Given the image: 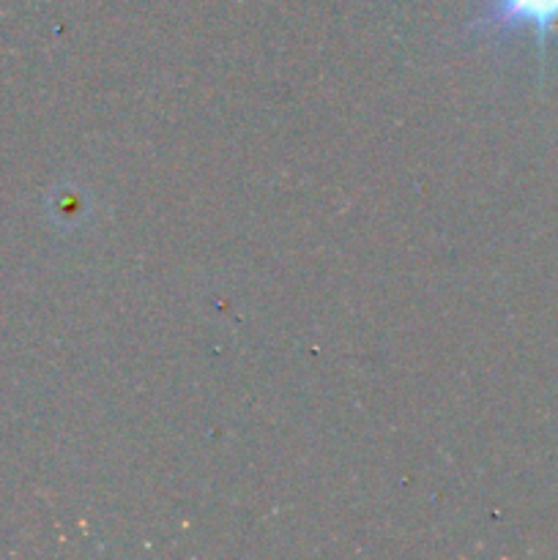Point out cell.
Segmentation results:
<instances>
[{
	"label": "cell",
	"mask_w": 558,
	"mask_h": 560,
	"mask_svg": "<svg viewBox=\"0 0 558 560\" xmlns=\"http://www.w3.org/2000/svg\"><path fill=\"white\" fill-rule=\"evenodd\" d=\"M476 27L490 33L531 31L545 58L547 42L558 31V0H490Z\"/></svg>",
	"instance_id": "cell-1"
}]
</instances>
